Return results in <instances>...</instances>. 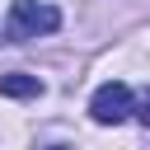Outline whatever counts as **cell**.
Listing matches in <instances>:
<instances>
[{"label": "cell", "instance_id": "obj_1", "mask_svg": "<svg viewBox=\"0 0 150 150\" xmlns=\"http://www.w3.org/2000/svg\"><path fill=\"white\" fill-rule=\"evenodd\" d=\"M56 28H61V14L47 0H14L9 5V38L14 42L38 38V33H56Z\"/></svg>", "mask_w": 150, "mask_h": 150}, {"label": "cell", "instance_id": "obj_2", "mask_svg": "<svg viewBox=\"0 0 150 150\" xmlns=\"http://www.w3.org/2000/svg\"><path fill=\"white\" fill-rule=\"evenodd\" d=\"M131 112H136V94H131V84H122V80L98 84V94L89 98V117L103 122V127H117V122H127Z\"/></svg>", "mask_w": 150, "mask_h": 150}, {"label": "cell", "instance_id": "obj_3", "mask_svg": "<svg viewBox=\"0 0 150 150\" xmlns=\"http://www.w3.org/2000/svg\"><path fill=\"white\" fill-rule=\"evenodd\" d=\"M0 94L5 98H38L42 94V80L38 75H23V70H9V75H0Z\"/></svg>", "mask_w": 150, "mask_h": 150}]
</instances>
